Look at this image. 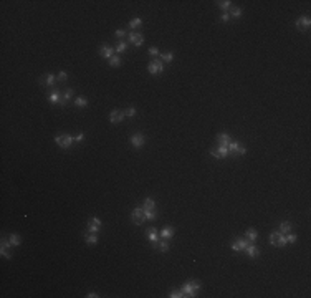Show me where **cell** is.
<instances>
[{
	"label": "cell",
	"instance_id": "cell-41",
	"mask_svg": "<svg viewBox=\"0 0 311 298\" xmlns=\"http://www.w3.org/2000/svg\"><path fill=\"white\" fill-rule=\"evenodd\" d=\"M237 154L238 156H245L247 154V147L245 146H240V147H238V151H237Z\"/></svg>",
	"mask_w": 311,
	"mask_h": 298
},
{
	"label": "cell",
	"instance_id": "cell-26",
	"mask_svg": "<svg viewBox=\"0 0 311 298\" xmlns=\"http://www.w3.org/2000/svg\"><path fill=\"white\" fill-rule=\"evenodd\" d=\"M230 17H233V18H240V17H242V8H238V7H232V10H230Z\"/></svg>",
	"mask_w": 311,
	"mask_h": 298
},
{
	"label": "cell",
	"instance_id": "cell-18",
	"mask_svg": "<svg viewBox=\"0 0 311 298\" xmlns=\"http://www.w3.org/2000/svg\"><path fill=\"white\" fill-rule=\"evenodd\" d=\"M84 242L88 243V245H96V243H98V235L88 232V234L84 235Z\"/></svg>",
	"mask_w": 311,
	"mask_h": 298
},
{
	"label": "cell",
	"instance_id": "cell-11",
	"mask_svg": "<svg viewBox=\"0 0 311 298\" xmlns=\"http://www.w3.org/2000/svg\"><path fill=\"white\" fill-rule=\"evenodd\" d=\"M147 235H149L151 245H152L154 248H157V245H159V235H157L156 229H154V227H151V229H149V232H147Z\"/></svg>",
	"mask_w": 311,
	"mask_h": 298
},
{
	"label": "cell",
	"instance_id": "cell-23",
	"mask_svg": "<svg viewBox=\"0 0 311 298\" xmlns=\"http://www.w3.org/2000/svg\"><path fill=\"white\" fill-rule=\"evenodd\" d=\"M247 239L250 240V242H255V240L258 239L257 230H255V229H248V230H247Z\"/></svg>",
	"mask_w": 311,
	"mask_h": 298
},
{
	"label": "cell",
	"instance_id": "cell-44",
	"mask_svg": "<svg viewBox=\"0 0 311 298\" xmlns=\"http://www.w3.org/2000/svg\"><path fill=\"white\" fill-rule=\"evenodd\" d=\"M220 20H222V22H228V20H230V15H228V13H225V12H223V13H222V15H220Z\"/></svg>",
	"mask_w": 311,
	"mask_h": 298
},
{
	"label": "cell",
	"instance_id": "cell-7",
	"mask_svg": "<svg viewBox=\"0 0 311 298\" xmlns=\"http://www.w3.org/2000/svg\"><path fill=\"white\" fill-rule=\"evenodd\" d=\"M48 101L51 103V104H56V103H61V99H63V96H61V93H60V90H51L50 93H48Z\"/></svg>",
	"mask_w": 311,
	"mask_h": 298
},
{
	"label": "cell",
	"instance_id": "cell-29",
	"mask_svg": "<svg viewBox=\"0 0 311 298\" xmlns=\"http://www.w3.org/2000/svg\"><path fill=\"white\" fill-rule=\"evenodd\" d=\"M217 151H218V154H220V159L228 156V147H227V146H218Z\"/></svg>",
	"mask_w": 311,
	"mask_h": 298
},
{
	"label": "cell",
	"instance_id": "cell-5",
	"mask_svg": "<svg viewBox=\"0 0 311 298\" xmlns=\"http://www.w3.org/2000/svg\"><path fill=\"white\" fill-rule=\"evenodd\" d=\"M147 70H149L151 75H159V73H162V71H164V65H162L161 60H156V61H152V63H149Z\"/></svg>",
	"mask_w": 311,
	"mask_h": 298
},
{
	"label": "cell",
	"instance_id": "cell-6",
	"mask_svg": "<svg viewBox=\"0 0 311 298\" xmlns=\"http://www.w3.org/2000/svg\"><path fill=\"white\" fill-rule=\"evenodd\" d=\"M101 230V220L98 217H91V220L88 222V232L89 234H98Z\"/></svg>",
	"mask_w": 311,
	"mask_h": 298
},
{
	"label": "cell",
	"instance_id": "cell-27",
	"mask_svg": "<svg viewBox=\"0 0 311 298\" xmlns=\"http://www.w3.org/2000/svg\"><path fill=\"white\" fill-rule=\"evenodd\" d=\"M126 48H127V43L121 40V42L118 43V46H116V53H124V51H126Z\"/></svg>",
	"mask_w": 311,
	"mask_h": 298
},
{
	"label": "cell",
	"instance_id": "cell-28",
	"mask_svg": "<svg viewBox=\"0 0 311 298\" xmlns=\"http://www.w3.org/2000/svg\"><path fill=\"white\" fill-rule=\"evenodd\" d=\"M119 65H121V58H119V56H113V58H109V66L118 68Z\"/></svg>",
	"mask_w": 311,
	"mask_h": 298
},
{
	"label": "cell",
	"instance_id": "cell-20",
	"mask_svg": "<svg viewBox=\"0 0 311 298\" xmlns=\"http://www.w3.org/2000/svg\"><path fill=\"white\" fill-rule=\"evenodd\" d=\"M8 242H10L12 247H18L20 245V235H17V234L8 235Z\"/></svg>",
	"mask_w": 311,
	"mask_h": 298
},
{
	"label": "cell",
	"instance_id": "cell-10",
	"mask_svg": "<svg viewBox=\"0 0 311 298\" xmlns=\"http://www.w3.org/2000/svg\"><path fill=\"white\" fill-rule=\"evenodd\" d=\"M109 119H111V123H123V119H124V113L123 111H119V109H113L111 111V114H109Z\"/></svg>",
	"mask_w": 311,
	"mask_h": 298
},
{
	"label": "cell",
	"instance_id": "cell-33",
	"mask_svg": "<svg viewBox=\"0 0 311 298\" xmlns=\"http://www.w3.org/2000/svg\"><path fill=\"white\" fill-rule=\"evenodd\" d=\"M71 98H73V90L68 88V90L65 91V94H63V99H65L66 103H70V99H71Z\"/></svg>",
	"mask_w": 311,
	"mask_h": 298
},
{
	"label": "cell",
	"instance_id": "cell-31",
	"mask_svg": "<svg viewBox=\"0 0 311 298\" xmlns=\"http://www.w3.org/2000/svg\"><path fill=\"white\" fill-rule=\"evenodd\" d=\"M235 240H237L238 247H240V250H245L247 245H248V239H235Z\"/></svg>",
	"mask_w": 311,
	"mask_h": 298
},
{
	"label": "cell",
	"instance_id": "cell-3",
	"mask_svg": "<svg viewBox=\"0 0 311 298\" xmlns=\"http://www.w3.org/2000/svg\"><path fill=\"white\" fill-rule=\"evenodd\" d=\"M270 243L275 245V247H283V245H286V239H285L283 234L273 232V234H270Z\"/></svg>",
	"mask_w": 311,
	"mask_h": 298
},
{
	"label": "cell",
	"instance_id": "cell-22",
	"mask_svg": "<svg viewBox=\"0 0 311 298\" xmlns=\"http://www.w3.org/2000/svg\"><path fill=\"white\" fill-rule=\"evenodd\" d=\"M290 230H291V224L290 222H281L280 224V234L286 235V234H290Z\"/></svg>",
	"mask_w": 311,
	"mask_h": 298
},
{
	"label": "cell",
	"instance_id": "cell-4",
	"mask_svg": "<svg viewBox=\"0 0 311 298\" xmlns=\"http://www.w3.org/2000/svg\"><path fill=\"white\" fill-rule=\"evenodd\" d=\"M132 222H134L136 225H142L144 224V220H146V215H144V209L142 207H137V209H134L132 210Z\"/></svg>",
	"mask_w": 311,
	"mask_h": 298
},
{
	"label": "cell",
	"instance_id": "cell-35",
	"mask_svg": "<svg viewBox=\"0 0 311 298\" xmlns=\"http://www.w3.org/2000/svg\"><path fill=\"white\" fill-rule=\"evenodd\" d=\"M141 23H142V20H141V18H134V20H131V22H129V28H136V27H139Z\"/></svg>",
	"mask_w": 311,
	"mask_h": 298
},
{
	"label": "cell",
	"instance_id": "cell-25",
	"mask_svg": "<svg viewBox=\"0 0 311 298\" xmlns=\"http://www.w3.org/2000/svg\"><path fill=\"white\" fill-rule=\"evenodd\" d=\"M75 104H76L78 108H86V106H88V99H86V98H81V96H78V98L75 99Z\"/></svg>",
	"mask_w": 311,
	"mask_h": 298
},
{
	"label": "cell",
	"instance_id": "cell-38",
	"mask_svg": "<svg viewBox=\"0 0 311 298\" xmlns=\"http://www.w3.org/2000/svg\"><path fill=\"white\" fill-rule=\"evenodd\" d=\"M134 114H136V108H132V106L127 108L126 111H124V116H129V118H132Z\"/></svg>",
	"mask_w": 311,
	"mask_h": 298
},
{
	"label": "cell",
	"instance_id": "cell-21",
	"mask_svg": "<svg viewBox=\"0 0 311 298\" xmlns=\"http://www.w3.org/2000/svg\"><path fill=\"white\" fill-rule=\"evenodd\" d=\"M227 147H228V154H237V151H238V147H240V144H238L237 141H235V142L230 141Z\"/></svg>",
	"mask_w": 311,
	"mask_h": 298
},
{
	"label": "cell",
	"instance_id": "cell-8",
	"mask_svg": "<svg viewBox=\"0 0 311 298\" xmlns=\"http://www.w3.org/2000/svg\"><path fill=\"white\" fill-rule=\"evenodd\" d=\"M144 142H146V138L142 136L141 133H136V134H132V136H131V144L134 147H142V146H144Z\"/></svg>",
	"mask_w": 311,
	"mask_h": 298
},
{
	"label": "cell",
	"instance_id": "cell-34",
	"mask_svg": "<svg viewBox=\"0 0 311 298\" xmlns=\"http://www.w3.org/2000/svg\"><path fill=\"white\" fill-rule=\"evenodd\" d=\"M217 3H218V7L222 8V10H227V8L230 7L232 2H230V0H222V2H217Z\"/></svg>",
	"mask_w": 311,
	"mask_h": 298
},
{
	"label": "cell",
	"instance_id": "cell-9",
	"mask_svg": "<svg viewBox=\"0 0 311 298\" xmlns=\"http://www.w3.org/2000/svg\"><path fill=\"white\" fill-rule=\"evenodd\" d=\"M311 27V20L309 17H301L296 20V28H300V30H308V28Z\"/></svg>",
	"mask_w": 311,
	"mask_h": 298
},
{
	"label": "cell",
	"instance_id": "cell-17",
	"mask_svg": "<svg viewBox=\"0 0 311 298\" xmlns=\"http://www.w3.org/2000/svg\"><path fill=\"white\" fill-rule=\"evenodd\" d=\"M172 235H174V229L169 227V225L161 230V237H162V239H166V240H171V239H172Z\"/></svg>",
	"mask_w": 311,
	"mask_h": 298
},
{
	"label": "cell",
	"instance_id": "cell-12",
	"mask_svg": "<svg viewBox=\"0 0 311 298\" xmlns=\"http://www.w3.org/2000/svg\"><path fill=\"white\" fill-rule=\"evenodd\" d=\"M129 42L134 43L136 46H141L142 43H144V37H142L141 33H129Z\"/></svg>",
	"mask_w": 311,
	"mask_h": 298
},
{
	"label": "cell",
	"instance_id": "cell-42",
	"mask_svg": "<svg viewBox=\"0 0 311 298\" xmlns=\"http://www.w3.org/2000/svg\"><path fill=\"white\" fill-rule=\"evenodd\" d=\"M149 55H152V56H157V55H159V50H157L156 46H151V48H149Z\"/></svg>",
	"mask_w": 311,
	"mask_h": 298
},
{
	"label": "cell",
	"instance_id": "cell-30",
	"mask_svg": "<svg viewBox=\"0 0 311 298\" xmlns=\"http://www.w3.org/2000/svg\"><path fill=\"white\" fill-rule=\"evenodd\" d=\"M144 215H146V220H156L157 219V214L154 210H144Z\"/></svg>",
	"mask_w": 311,
	"mask_h": 298
},
{
	"label": "cell",
	"instance_id": "cell-1",
	"mask_svg": "<svg viewBox=\"0 0 311 298\" xmlns=\"http://www.w3.org/2000/svg\"><path fill=\"white\" fill-rule=\"evenodd\" d=\"M180 290L184 291L185 296H197V291L200 290V283L195 282V280H189Z\"/></svg>",
	"mask_w": 311,
	"mask_h": 298
},
{
	"label": "cell",
	"instance_id": "cell-47",
	"mask_svg": "<svg viewBox=\"0 0 311 298\" xmlns=\"http://www.w3.org/2000/svg\"><path fill=\"white\" fill-rule=\"evenodd\" d=\"M124 35H126V32H124V30H121V28H119V30H116V37H118V38H123Z\"/></svg>",
	"mask_w": 311,
	"mask_h": 298
},
{
	"label": "cell",
	"instance_id": "cell-45",
	"mask_svg": "<svg viewBox=\"0 0 311 298\" xmlns=\"http://www.w3.org/2000/svg\"><path fill=\"white\" fill-rule=\"evenodd\" d=\"M210 154H212L214 157H217V159H220V154H218V151H217V147H214V149H210Z\"/></svg>",
	"mask_w": 311,
	"mask_h": 298
},
{
	"label": "cell",
	"instance_id": "cell-37",
	"mask_svg": "<svg viewBox=\"0 0 311 298\" xmlns=\"http://www.w3.org/2000/svg\"><path fill=\"white\" fill-rule=\"evenodd\" d=\"M56 80H58L60 83H63V81H66V80H68V75H66L65 71H60V73H58V76H56Z\"/></svg>",
	"mask_w": 311,
	"mask_h": 298
},
{
	"label": "cell",
	"instance_id": "cell-48",
	"mask_svg": "<svg viewBox=\"0 0 311 298\" xmlns=\"http://www.w3.org/2000/svg\"><path fill=\"white\" fill-rule=\"evenodd\" d=\"M88 298H96V296H99L98 293H94V291H88V295H86Z\"/></svg>",
	"mask_w": 311,
	"mask_h": 298
},
{
	"label": "cell",
	"instance_id": "cell-24",
	"mask_svg": "<svg viewBox=\"0 0 311 298\" xmlns=\"http://www.w3.org/2000/svg\"><path fill=\"white\" fill-rule=\"evenodd\" d=\"M157 248H159L161 252H167L171 248V245H169V240H166V239H162V242H159V245H157Z\"/></svg>",
	"mask_w": 311,
	"mask_h": 298
},
{
	"label": "cell",
	"instance_id": "cell-2",
	"mask_svg": "<svg viewBox=\"0 0 311 298\" xmlns=\"http://www.w3.org/2000/svg\"><path fill=\"white\" fill-rule=\"evenodd\" d=\"M75 138L70 136V134H58V136H55V142L58 144V146L61 149H68L71 144H73Z\"/></svg>",
	"mask_w": 311,
	"mask_h": 298
},
{
	"label": "cell",
	"instance_id": "cell-46",
	"mask_svg": "<svg viewBox=\"0 0 311 298\" xmlns=\"http://www.w3.org/2000/svg\"><path fill=\"white\" fill-rule=\"evenodd\" d=\"M73 138H75V141H78V142H80V141H83V139H84V134H83V133H80V134H76V136H73Z\"/></svg>",
	"mask_w": 311,
	"mask_h": 298
},
{
	"label": "cell",
	"instance_id": "cell-43",
	"mask_svg": "<svg viewBox=\"0 0 311 298\" xmlns=\"http://www.w3.org/2000/svg\"><path fill=\"white\" fill-rule=\"evenodd\" d=\"M230 247H232V250H235V252H240V247H238L237 240H233V242L230 243Z\"/></svg>",
	"mask_w": 311,
	"mask_h": 298
},
{
	"label": "cell",
	"instance_id": "cell-15",
	"mask_svg": "<svg viewBox=\"0 0 311 298\" xmlns=\"http://www.w3.org/2000/svg\"><path fill=\"white\" fill-rule=\"evenodd\" d=\"M55 75H46V76H41V78H40V85L41 86H53L55 85Z\"/></svg>",
	"mask_w": 311,
	"mask_h": 298
},
{
	"label": "cell",
	"instance_id": "cell-36",
	"mask_svg": "<svg viewBox=\"0 0 311 298\" xmlns=\"http://www.w3.org/2000/svg\"><path fill=\"white\" fill-rule=\"evenodd\" d=\"M285 239H286V243H295L296 242V235L295 234H286Z\"/></svg>",
	"mask_w": 311,
	"mask_h": 298
},
{
	"label": "cell",
	"instance_id": "cell-13",
	"mask_svg": "<svg viewBox=\"0 0 311 298\" xmlns=\"http://www.w3.org/2000/svg\"><path fill=\"white\" fill-rule=\"evenodd\" d=\"M114 51H116L114 48H111V46H106V45L99 48V55H101L103 58H113V56H114Z\"/></svg>",
	"mask_w": 311,
	"mask_h": 298
},
{
	"label": "cell",
	"instance_id": "cell-32",
	"mask_svg": "<svg viewBox=\"0 0 311 298\" xmlns=\"http://www.w3.org/2000/svg\"><path fill=\"white\" fill-rule=\"evenodd\" d=\"M169 296H171V298H182V296H185V295H184L182 290H174V291L169 293Z\"/></svg>",
	"mask_w": 311,
	"mask_h": 298
},
{
	"label": "cell",
	"instance_id": "cell-39",
	"mask_svg": "<svg viewBox=\"0 0 311 298\" xmlns=\"http://www.w3.org/2000/svg\"><path fill=\"white\" fill-rule=\"evenodd\" d=\"M0 252H2V257H3V258H7V260H10V258H12V253L8 252L7 248L2 247V248H0Z\"/></svg>",
	"mask_w": 311,
	"mask_h": 298
},
{
	"label": "cell",
	"instance_id": "cell-14",
	"mask_svg": "<svg viewBox=\"0 0 311 298\" xmlns=\"http://www.w3.org/2000/svg\"><path fill=\"white\" fill-rule=\"evenodd\" d=\"M245 252H247V255L250 257V258H257L258 255H260V250H258V247H257V245H253V243L247 245Z\"/></svg>",
	"mask_w": 311,
	"mask_h": 298
},
{
	"label": "cell",
	"instance_id": "cell-40",
	"mask_svg": "<svg viewBox=\"0 0 311 298\" xmlns=\"http://www.w3.org/2000/svg\"><path fill=\"white\" fill-rule=\"evenodd\" d=\"M161 56H162V60H164V61H169V63L172 61V58H174V55H172L171 51H169V53H162Z\"/></svg>",
	"mask_w": 311,
	"mask_h": 298
},
{
	"label": "cell",
	"instance_id": "cell-16",
	"mask_svg": "<svg viewBox=\"0 0 311 298\" xmlns=\"http://www.w3.org/2000/svg\"><path fill=\"white\" fill-rule=\"evenodd\" d=\"M217 141H218V146H228V142H230V136H228L227 133H220L217 136Z\"/></svg>",
	"mask_w": 311,
	"mask_h": 298
},
{
	"label": "cell",
	"instance_id": "cell-19",
	"mask_svg": "<svg viewBox=\"0 0 311 298\" xmlns=\"http://www.w3.org/2000/svg\"><path fill=\"white\" fill-rule=\"evenodd\" d=\"M142 209H144V210H154V209H156V202H154V199L147 197V199L144 200V204H142Z\"/></svg>",
	"mask_w": 311,
	"mask_h": 298
}]
</instances>
